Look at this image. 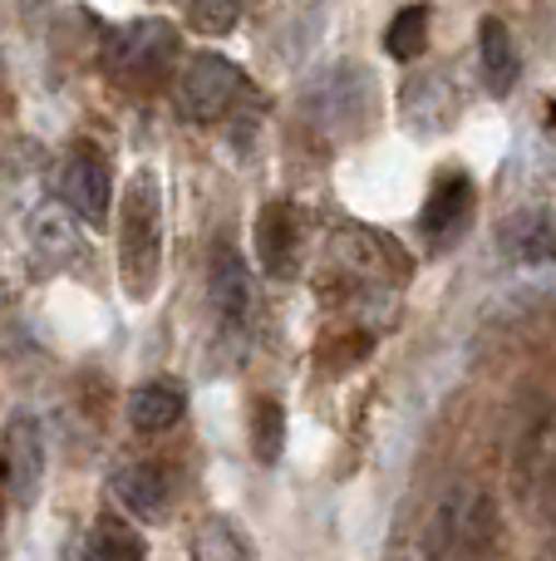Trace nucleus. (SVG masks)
<instances>
[{
    "label": "nucleus",
    "mask_w": 556,
    "mask_h": 561,
    "mask_svg": "<svg viewBox=\"0 0 556 561\" xmlns=\"http://www.w3.org/2000/svg\"><path fill=\"white\" fill-rule=\"evenodd\" d=\"M158 262H163V203H158V178L138 173L124 193V217H118V266L134 300H148L158 286Z\"/></svg>",
    "instance_id": "obj_1"
},
{
    "label": "nucleus",
    "mask_w": 556,
    "mask_h": 561,
    "mask_svg": "<svg viewBox=\"0 0 556 561\" xmlns=\"http://www.w3.org/2000/svg\"><path fill=\"white\" fill-rule=\"evenodd\" d=\"M498 547V507L478 488H453L429 533V561H488Z\"/></svg>",
    "instance_id": "obj_2"
},
{
    "label": "nucleus",
    "mask_w": 556,
    "mask_h": 561,
    "mask_svg": "<svg viewBox=\"0 0 556 561\" xmlns=\"http://www.w3.org/2000/svg\"><path fill=\"white\" fill-rule=\"evenodd\" d=\"M468 217H473V183H468V173H443L439 183H433L424 213H419L424 247H429V252H449V247L463 237Z\"/></svg>",
    "instance_id": "obj_3"
},
{
    "label": "nucleus",
    "mask_w": 556,
    "mask_h": 561,
    "mask_svg": "<svg viewBox=\"0 0 556 561\" xmlns=\"http://www.w3.org/2000/svg\"><path fill=\"white\" fill-rule=\"evenodd\" d=\"M242 94V69L222 55H197L183 75V108L193 118H217Z\"/></svg>",
    "instance_id": "obj_4"
},
{
    "label": "nucleus",
    "mask_w": 556,
    "mask_h": 561,
    "mask_svg": "<svg viewBox=\"0 0 556 561\" xmlns=\"http://www.w3.org/2000/svg\"><path fill=\"white\" fill-rule=\"evenodd\" d=\"M39 478H45V438L30 414H15L5 424V483L20 507L39 497Z\"/></svg>",
    "instance_id": "obj_5"
},
{
    "label": "nucleus",
    "mask_w": 556,
    "mask_h": 561,
    "mask_svg": "<svg viewBox=\"0 0 556 561\" xmlns=\"http://www.w3.org/2000/svg\"><path fill=\"white\" fill-rule=\"evenodd\" d=\"M114 497L143 523H163L167 513V478L158 463H128L114 473Z\"/></svg>",
    "instance_id": "obj_6"
},
{
    "label": "nucleus",
    "mask_w": 556,
    "mask_h": 561,
    "mask_svg": "<svg viewBox=\"0 0 556 561\" xmlns=\"http://www.w3.org/2000/svg\"><path fill=\"white\" fill-rule=\"evenodd\" d=\"M173 49V30L167 25H138V30H118L108 39V59H114L118 75H148L158 69Z\"/></svg>",
    "instance_id": "obj_7"
},
{
    "label": "nucleus",
    "mask_w": 556,
    "mask_h": 561,
    "mask_svg": "<svg viewBox=\"0 0 556 561\" xmlns=\"http://www.w3.org/2000/svg\"><path fill=\"white\" fill-rule=\"evenodd\" d=\"M256 256L271 276H291L296 266V213L286 203L262 207L256 217Z\"/></svg>",
    "instance_id": "obj_8"
},
{
    "label": "nucleus",
    "mask_w": 556,
    "mask_h": 561,
    "mask_svg": "<svg viewBox=\"0 0 556 561\" xmlns=\"http://www.w3.org/2000/svg\"><path fill=\"white\" fill-rule=\"evenodd\" d=\"M187 409V394L177 379H148V385L134 389V399H128V419H134V428H148V434H158V428H173L177 419H183Z\"/></svg>",
    "instance_id": "obj_9"
},
{
    "label": "nucleus",
    "mask_w": 556,
    "mask_h": 561,
    "mask_svg": "<svg viewBox=\"0 0 556 561\" xmlns=\"http://www.w3.org/2000/svg\"><path fill=\"white\" fill-rule=\"evenodd\" d=\"M108 187H114V178H108V168L99 158H79V163L65 168V203L84 222H99L108 213Z\"/></svg>",
    "instance_id": "obj_10"
},
{
    "label": "nucleus",
    "mask_w": 556,
    "mask_h": 561,
    "mask_svg": "<svg viewBox=\"0 0 556 561\" xmlns=\"http://www.w3.org/2000/svg\"><path fill=\"white\" fill-rule=\"evenodd\" d=\"M212 306L222 310L227 325H242L252 310V280H246V266L232 247H222L212 262Z\"/></svg>",
    "instance_id": "obj_11"
},
{
    "label": "nucleus",
    "mask_w": 556,
    "mask_h": 561,
    "mask_svg": "<svg viewBox=\"0 0 556 561\" xmlns=\"http://www.w3.org/2000/svg\"><path fill=\"white\" fill-rule=\"evenodd\" d=\"M483 69H488L493 94H508L518 84V49H512V30L502 20H483Z\"/></svg>",
    "instance_id": "obj_12"
},
{
    "label": "nucleus",
    "mask_w": 556,
    "mask_h": 561,
    "mask_svg": "<svg viewBox=\"0 0 556 561\" xmlns=\"http://www.w3.org/2000/svg\"><path fill=\"white\" fill-rule=\"evenodd\" d=\"M193 561H256L252 542L242 537V527L227 517H207L193 537Z\"/></svg>",
    "instance_id": "obj_13"
},
{
    "label": "nucleus",
    "mask_w": 556,
    "mask_h": 561,
    "mask_svg": "<svg viewBox=\"0 0 556 561\" xmlns=\"http://www.w3.org/2000/svg\"><path fill=\"white\" fill-rule=\"evenodd\" d=\"M424 39H429V10L424 5H404L399 15L390 20V35H384V49L394 59H419Z\"/></svg>",
    "instance_id": "obj_14"
},
{
    "label": "nucleus",
    "mask_w": 556,
    "mask_h": 561,
    "mask_svg": "<svg viewBox=\"0 0 556 561\" xmlns=\"http://www.w3.org/2000/svg\"><path fill=\"white\" fill-rule=\"evenodd\" d=\"M281 444H286V414L276 399H262L252 414V448L262 463H276L281 458Z\"/></svg>",
    "instance_id": "obj_15"
},
{
    "label": "nucleus",
    "mask_w": 556,
    "mask_h": 561,
    "mask_svg": "<svg viewBox=\"0 0 556 561\" xmlns=\"http://www.w3.org/2000/svg\"><path fill=\"white\" fill-rule=\"evenodd\" d=\"M84 561H143V537L128 527H99Z\"/></svg>",
    "instance_id": "obj_16"
},
{
    "label": "nucleus",
    "mask_w": 556,
    "mask_h": 561,
    "mask_svg": "<svg viewBox=\"0 0 556 561\" xmlns=\"http://www.w3.org/2000/svg\"><path fill=\"white\" fill-rule=\"evenodd\" d=\"M508 242H512V252L518 256H528V262H537V256H556V237H552V227L547 222H518L508 232Z\"/></svg>",
    "instance_id": "obj_17"
},
{
    "label": "nucleus",
    "mask_w": 556,
    "mask_h": 561,
    "mask_svg": "<svg viewBox=\"0 0 556 561\" xmlns=\"http://www.w3.org/2000/svg\"><path fill=\"white\" fill-rule=\"evenodd\" d=\"M236 15H242L236 5H187V20H193L202 35H222V30H232Z\"/></svg>",
    "instance_id": "obj_18"
},
{
    "label": "nucleus",
    "mask_w": 556,
    "mask_h": 561,
    "mask_svg": "<svg viewBox=\"0 0 556 561\" xmlns=\"http://www.w3.org/2000/svg\"><path fill=\"white\" fill-rule=\"evenodd\" d=\"M394 561H409V557H394Z\"/></svg>",
    "instance_id": "obj_19"
}]
</instances>
